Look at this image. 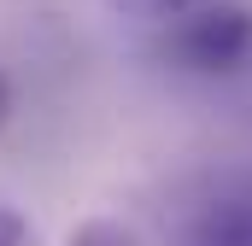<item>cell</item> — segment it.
Masks as SVG:
<instances>
[{"label":"cell","instance_id":"cell-1","mask_svg":"<svg viewBox=\"0 0 252 246\" xmlns=\"http://www.w3.org/2000/svg\"><path fill=\"white\" fill-rule=\"evenodd\" d=\"M170 53L188 64V70H235L252 53V18L241 6H211V12L176 18Z\"/></svg>","mask_w":252,"mask_h":246},{"label":"cell","instance_id":"cell-2","mask_svg":"<svg viewBox=\"0 0 252 246\" xmlns=\"http://www.w3.org/2000/svg\"><path fill=\"white\" fill-rule=\"evenodd\" d=\"M188 246H252V199H223L193 223Z\"/></svg>","mask_w":252,"mask_h":246},{"label":"cell","instance_id":"cell-3","mask_svg":"<svg viewBox=\"0 0 252 246\" xmlns=\"http://www.w3.org/2000/svg\"><path fill=\"white\" fill-rule=\"evenodd\" d=\"M124 18L135 24H176V18H188V0H112Z\"/></svg>","mask_w":252,"mask_h":246},{"label":"cell","instance_id":"cell-4","mask_svg":"<svg viewBox=\"0 0 252 246\" xmlns=\"http://www.w3.org/2000/svg\"><path fill=\"white\" fill-rule=\"evenodd\" d=\"M70 246H141V241H135V229H124V223L94 217V223H82V229L70 235Z\"/></svg>","mask_w":252,"mask_h":246},{"label":"cell","instance_id":"cell-5","mask_svg":"<svg viewBox=\"0 0 252 246\" xmlns=\"http://www.w3.org/2000/svg\"><path fill=\"white\" fill-rule=\"evenodd\" d=\"M0 246H35V229H30L12 205H0Z\"/></svg>","mask_w":252,"mask_h":246},{"label":"cell","instance_id":"cell-6","mask_svg":"<svg viewBox=\"0 0 252 246\" xmlns=\"http://www.w3.org/2000/svg\"><path fill=\"white\" fill-rule=\"evenodd\" d=\"M0 118H6V82H0Z\"/></svg>","mask_w":252,"mask_h":246}]
</instances>
